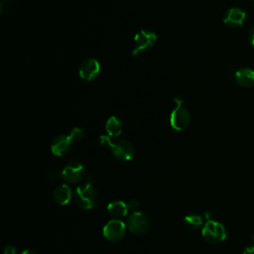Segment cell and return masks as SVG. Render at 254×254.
Returning a JSON list of instances; mask_svg holds the SVG:
<instances>
[{"label":"cell","mask_w":254,"mask_h":254,"mask_svg":"<svg viewBox=\"0 0 254 254\" xmlns=\"http://www.w3.org/2000/svg\"><path fill=\"white\" fill-rule=\"evenodd\" d=\"M72 140L69 135L66 134H62L54 138L51 144V151L55 156L62 157L65 155L71 146Z\"/></svg>","instance_id":"11"},{"label":"cell","mask_w":254,"mask_h":254,"mask_svg":"<svg viewBox=\"0 0 254 254\" xmlns=\"http://www.w3.org/2000/svg\"><path fill=\"white\" fill-rule=\"evenodd\" d=\"M122 129L123 125L119 118H117L116 116H111L107 119L105 123V130L109 137H118L122 133Z\"/></svg>","instance_id":"14"},{"label":"cell","mask_w":254,"mask_h":254,"mask_svg":"<svg viewBox=\"0 0 254 254\" xmlns=\"http://www.w3.org/2000/svg\"><path fill=\"white\" fill-rule=\"evenodd\" d=\"M243 254H254V246H247L244 249Z\"/></svg>","instance_id":"22"},{"label":"cell","mask_w":254,"mask_h":254,"mask_svg":"<svg viewBox=\"0 0 254 254\" xmlns=\"http://www.w3.org/2000/svg\"><path fill=\"white\" fill-rule=\"evenodd\" d=\"M253 237H254V236H253ZM253 239H254V238H253Z\"/></svg>","instance_id":"24"},{"label":"cell","mask_w":254,"mask_h":254,"mask_svg":"<svg viewBox=\"0 0 254 254\" xmlns=\"http://www.w3.org/2000/svg\"><path fill=\"white\" fill-rule=\"evenodd\" d=\"M236 82L245 88L252 87L254 85V69L249 67L239 68L234 73Z\"/></svg>","instance_id":"12"},{"label":"cell","mask_w":254,"mask_h":254,"mask_svg":"<svg viewBox=\"0 0 254 254\" xmlns=\"http://www.w3.org/2000/svg\"><path fill=\"white\" fill-rule=\"evenodd\" d=\"M63 179L70 184H76L85 178V171L81 163L78 161L68 162L62 171Z\"/></svg>","instance_id":"6"},{"label":"cell","mask_w":254,"mask_h":254,"mask_svg":"<svg viewBox=\"0 0 254 254\" xmlns=\"http://www.w3.org/2000/svg\"><path fill=\"white\" fill-rule=\"evenodd\" d=\"M22 254H38L37 252H35L34 250H31V249H27L25 251L22 252Z\"/></svg>","instance_id":"23"},{"label":"cell","mask_w":254,"mask_h":254,"mask_svg":"<svg viewBox=\"0 0 254 254\" xmlns=\"http://www.w3.org/2000/svg\"><path fill=\"white\" fill-rule=\"evenodd\" d=\"M157 41V35L153 31L141 30L134 37L135 48L132 51L133 56H138L140 53L152 48Z\"/></svg>","instance_id":"5"},{"label":"cell","mask_w":254,"mask_h":254,"mask_svg":"<svg viewBox=\"0 0 254 254\" xmlns=\"http://www.w3.org/2000/svg\"><path fill=\"white\" fill-rule=\"evenodd\" d=\"M201 235L210 244H218L225 240L227 232L225 227L218 221L207 220L201 230Z\"/></svg>","instance_id":"4"},{"label":"cell","mask_w":254,"mask_h":254,"mask_svg":"<svg viewBox=\"0 0 254 254\" xmlns=\"http://www.w3.org/2000/svg\"><path fill=\"white\" fill-rule=\"evenodd\" d=\"M16 253H17V250L12 245H8L4 249V254H16Z\"/></svg>","instance_id":"20"},{"label":"cell","mask_w":254,"mask_h":254,"mask_svg":"<svg viewBox=\"0 0 254 254\" xmlns=\"http://www.w3.org/2000/svg\"><path fill=\"white\" fill-rule=\"evenodd\" d=\"M246 18V13L238 8L232 7L228 9L223 16V23L229 28H238L240 27Z\"/></svg>","instance_id":"10"},{"label":"cell","mask_w":254,"mask_h":254,"mask_svg":"<svg viewBox=\"0 0 254 254\" xmlns=\"http://www.w3.org/2000/svg\"><path fill=\"white\" fill-rule=\"evenodd\" d=\"M99 142L102 146H108L113 157L119 161H130L135 157V149L126 139L118 138L111 140V137L108 135H101Z\"/></svg>","instance_id":"1"},{"label":"cell","mask_w":254,"mask_h":254,"mask_svg":"<svg viewBox=\"0 0 254 254\" xmlns=\"http://www.w3.org/2000/svg\"><path fill=\"white\" fill-rule=\"evenodd\" d=\"M68 135L70 136L72 141H79L83 138L84 131L80 127H73Z\"/></svg>","instance_id":"17"},{"label":"cell","mask_w":254,"mask_h":254,"mask_svg":"<svg viewBox=\"0 0 254 254\" xmlns=\"http://www.w3.org/2000/svg\"><path fill=\"white\" fill-rule=\"evenodd\" d=\"M127 228L135 235H142L149 228V220L142 212H132L127 218Z\"/></svg>","instance_id":"7"},{"label":"cell","mask_w":254,"mask_h":254,"mask_svg":"<svg viewBox=\"0 0 254 254\" xmlns=\"http://www.w3.org/2000/svg\"><path fill=\"white\" fill-rule=\"evenodd\" d=\"M127 206H128V210H131L132 212H136L139 210L140 207V203L137 199L132 198L127 202Z\"/></svg>","instance_id":"18"},{"label":"cell","mask_w":254,"mask_h":254,"mask_svg":"<svg viewBox=\"0 0 254 254\" xmlns=\"http://www.w3.org/2000/svg\"><path fill=\"white\" fill-rule=\"evenodd\" d=\"M174 102L176 103V106L170 114L169 122L174 130L183 131L190 125L191 116L190 111L184 107V100L181 96H176Z\"/></svg>","instance_id":"3"},{"label":"cell","mask_w":254,"mask_h":254,"mask_svg":"<svg viewBox=\"0 0 254 254\" xmlns=\"http://www.w3.org/2000/svg\"><path fill=\"white\" fill-rule=\"evenodd\" d=\"M103 236L111 242L121 240L126 232V225L119 219H112L103 226Z\"/></svg>","instance_id":"8"},{"label":"cell","mask_w":254,"mask_h":254,"mask_svg":"<svg viewBox=\"0 0 254 254\" xmlns=\"http://www.w3.org/2000/svg\"><path fill=\"white\" fill-rule=\"evenodd\" d=\"M74 199L80 208L87 210L97 205L99 195L92 183L90 181H86L76 188Z\"/></svg>","instance_id":"2"},{"label":"cell","mask_w":254,"mask_h":254,"mask_svg":"<svg viewBox=\"0 0 254 254\" xmlns=\"http://www.w3.org/2000/svg\"><path fill=\"white\" fill-rule=\"evenodd\" d=\"M248 38H249V42L251 43V45L254 46V27L250 30L249 35H248Z\"/></svg>","instance_id":"21"},{"label":"cell","mask_w":254,"mask_h":254,"mask_svg":"<svg viewBox=\"0 0 254 254\" xmlns=\"http://www.w3.org/2000/svg\"><path fill=\"white\" fill-rule=\"evenodd\" d=\"M203 224L202 217L196 213H190L184 218V225L190 230H197Z\"/></svg>","instance_id":"16"},{"label":"cell","mask_w":254,"mask_h":254,"mask_svg":"<svg viewBox=\"0 0 254 254\" xmlns=\"http://www.w3.org/2000/svg\"><path fill=\"white\" fill-rule=\"evenodd\" d=\"M107 211L111 216H113L115 218H120V217L125 216L129 210H128L127 203H125L124 201H121V200H115V201L108 203Z\"/></svg>","instance_id":"15"},{"label":"cell","mask_w":254,"mask_h":254,"mask_svg":"<svg viewBox=\"0 0 254 254\" xmlns=\"http://www.w3.org/2000/svg\"><path fill=\"white\" fill-rule=\"evenodd\" d=\"M48 178L51 180H58L59 178H63L62 177V172H60L59 170H51L48 173Z\"/></svg>","instance_id":"19"},{"label":"cell","mask_w":254,"mask_h":254,"mask_svg":"<svg viewBox=\"0 0 254 254\" xmlns=\"http://www.w3.org/2000/svg\"><path fill=\"white\" fill-rule=\"evenodd\" d=\"M100 72V64L96 59L88 58L83 60L78 67V75L85 81H92Z\"/></svg>","instance_id":"9"},{"label":"cell","mask_w":254,"mask_h":254,"mask_svg":"<svg viewBox=\"0 0 254 254\" xmlns=\"http://www.w3.org/2000/svg\"><path fill=\"white\" fill-rule=\"evenodd\" d=\"M71 195H72V192H71V190L70 188L65 185V184H63V185H60L58 186L54 191H53V197H54V200L58 203V204H61V205H65L67 204L70 199H71Z\"/></svg>","instance_id":"13"}]
</instances>
